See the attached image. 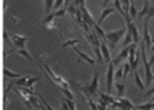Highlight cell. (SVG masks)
<instances>
[{
  "instance_id": "7dc6e473",
  "label": "cell",
  "mask_w": 154,
  "mask_h": 110,
  "mask_svg": "<svg viewBox=\"0 0 154 110\" xmlns=\"http://www.w3.org/2000/svg\"><path fill=\"white\" fill-rule=\"evenodd\" d=\"M109 1H111V0H103V2H102V7H103V8H106V5H107Z\"/></svg>"
},
{
  "instance_id": "8fae6325",
  "label": "cell",
  "mask_w": 154,
  "mask_h": 110,
  "mask_svg": "<svg viewBox=\"0 0 154 110\" xmlns=\"http://www.w3.org/2000/svg\"><path fill=\"white\" fill-rule=\"evenodd\" d=\"M126 28L131 31V34H132V39H134V42H135V44H137V42H138V40H140V34H138V29H137L136 24H135L134 22H131L130 24H128V25H126Z\"/></svg>"
},
{
  "instance_id": "7402d4cb",
  "label": "cell",
  "mask_w": 154,
  "mask_h": 110,
  "mask_svg": "<svg viewBox=\"0 0 154 110\" xmlns=\"http://www.w3.org/2000/svg\"><path fill=\"white\" fill-rule=\"evenodd\" d=\"M93 52L95 53V56H96V60L99 62V63H103V56H102V52H101V47H94L93 48Z\"/></svg>"
},
{
  "instance_id": "5bb4252c",
  "label": "cell",
  "mask_w": 154,
  "mask_h": 110,
  "mask_svg": "<svg viewBox=\"0 0 154 110\" xmlns=\"http://www.w3.org/2000/svg\"><path fill=\"white\" fill-rule=\"evenodd\" d=\"M54 18H55V15H54V12H51L49 15H47L46 16V18L43 19V24L47 27V28H53L54 27Z\"/></svg>"
},
{
  "instance_id": "ab89813d",
  "label": "cell",
  "mask_w": 154,
  "mask_h": 110,
  "mask_svg": "<svg viewBox=\"0 0 154 110\" xmlns=\"http://www.w3.org/2000/svg\"><path fill=\"white\" fill-rule=\"evenodd\" d=\"M154 16V5L149 7V11H148V15L146 16V21H149L152 17Z\"/></svg>"
},
{
  "instance_id": "d590c367",
  "label": "cell",
  "mask_w": 154,
  "mask_h": 110,
  "mask_svg": "<svg viewBox=\"0 0 154 110\" xmlns=\"http://www.w3.org/2000/svg\"><path fill=\"white\" fill-rule=\"evenodd\" d=\"M37 97L41 99V103H42V104L46 106V109H47V110H55V109H53V108H52V106H51V105L47 103V100H46V99L42 97V94H40V93H38V94H37Z\"/></svg>"
},
{
  "instance_id": "603a6c76",
  "label": "cell",
  "mask_w": 154,
  "mask_h": 110,
  "mask_svg": "<svg viewBox=\"0 0 154 110\" xmlns=\"http://www.w3.org/2000/svg\"><path fill=\"white\" fill-rule=\"evenodd\" d=\"M54 0H45V11H46V15H49L51 11L53 10L54 7Z\"/></svg>"
},
{
  "instance_id": "4fadbf2b",
  "label": "cell",
  "mask_w": 154,
  "mask_h": 110,
  "mask_svg": "<svg viewBox=\"0 0 154 110\" xmlns=\"http://www.w3.org/2000/svg\"><path fill=\"white\" fill-rule=\"evenodd\" d=\"M14 91H16L17 95H18V97L22 99V102L25 104V106H26L28 109H31V108H32V105H31V103H30V100H29V97H28V95H25V94H24V93H23V92H22L19 88H16Z\"/></svg>"
},
{
  "instance_id": "1f68e13d",
  "label": "cell",
  "mask_w": 154,
  "mask_h": 110,
  "mask_svg": "<svg viewBox=\"0 0 154 110\" xmlns=\"http://www.w3.org/2000/svg\"><path fill=\"white\" fill-rule=\"evenodd\" d=\"M85 99H87V102H88V104H89V106H90V109H91V110H99L97 104L91 99V97H90V95H85Z\"/></svg>"
},
{
  "instance_id": "f546056e",
  "label": "cell",
  "mask_w": 154,
  "mask_h": 110,
  "mask_svg": "<svg viewBox=\"0 0 154 110\" xmlns=\"http://www.w3.org/2000/svg\"><path fill=\"white\" fill-rule=\"evenodd\" d=\"M37 94H34V95H29V100H30V103H31V105L32 106H35V108H40L42 104L37 100Z\"/></svg>"
},
{
  "instance_id": "44dd1931",
  "label": "cell",
  "mask_w": 154,
  "mask_h": 110,
  "mask_svg": "<svg viewBox=\"0 0 154 110\" xmlns=\"http://www.w3.org/2000/svg\"><path fill=\"white\" fill-rule=\"evenodd\" d=\"M114 87H116V89H117V94H118L119 97H123L124 93H125V89H126L125 85H124V83H118V82H116V83H114Z\"/></svg>"
},
{
  "instance_id": "3957f363",
  "label": "cell",
  "mask_w": 154,
  "mask_h": 110,
  "mask_svg": "<svg viewBox=\"0 0 154 110\" xmlns=\"http://www.w3.org/2000/svg\"><path fill=\"white\" fill-rule=\"evenodd\" d=\"M125 31H128V28H122V29H118V30H111V31L106 33L107 45L109 46V48H114L116 47V44L123 37Z\"/></svg>"
},
{
  "instance_id": "ba28073f",
  "label": "cell",
  "mask_w": 154,
  "mask_h": 110,
  "mask_svg": "<svg viewBox=\"0 0 154 110\" xmlns=\"http://www.w3.org/2000/svg\"><path fill=\"white\" fill-rule=\"evenodd\" d=\"M129 53H130V46H126V47H124L123 50H122V52L112 60L113 62V64L114 65H119L125 58H129Z\"/></svg>"
},
{
  "instance_id": "d4e9b609",
  "label": "cell",
  "mask_w": 154,
  "mask_h": 110,
  "mask_svg": "<svg viewBox=\"0 0 154 110\" xmlns=\"http://www.w3.org/2000/svg\"><path fill=\"white\" fill-rule=\"evenodd\" d=\"M17 53H18L19 56H22V57H23L24 59H26V60H32V57L29 54V52H28L25 48H18Z\"/></svg>"
},
{
  "instance_id": "4316f807",
  "label": "cell",
  "mask_w": 154,
  "mask_h": 110,
  "mask_svg": "<svg viewBox=\"0 0 154 110\" xmlns=\"http://www.w3.org/2000/svg\"><path fill=\"white\" fill-rule=\"evenodd\" d=\"M29 77H30L29 75H26V76H22L20 79H17V80L13 81L12 83L16 85V86H25V83H26V81H28Z\"/></svg>"
},
{
  "instance_id": "ffe728a7",
  "label": "cell",
  "mask_w": 154,
  "mask_h": 110,
  "mask_svg": "<svg viewBox=\"0 0 154 110\" xmlns=\"http://www.w3.org/2000/svg\"><path fill=\"white\" fill-rule=\"evenodd\" d=\"M4 75L6 77H11V79H20L23 74H18V73H13L11 70H8L7 68H4Z\"/></svg>"
},
{
  "instance_id": "9f6ffc18",
  "label": "cell",
  "mask_w": 154,
  "mask_h": 110,
  "mask_svg": "<svg viewBox=\"0 0 154 110\" xmlns=\"http://www.w3.org/2000/svg\"><path fill=\"white\" fill-rule=\"evenodd\" d=\"M152 102H154V97H153V99H152Z\"/></svg>"
},
{
  "instance_id": "6da1fadb",
  "label": "cell",
  "mask_w": 154,
  "mask_h": 110,
  "mask_svg": "<svg viewBox=\"0 0 154 110\" xmlns=\"http://www.w3.org/2000/svg\"><path fill=\"white\" fill-rule=\"evenodd\" d=\"M99 77H100L99 73L94 69V76H93V79H91V81H90L89 85L82 86V85H79V83H77V82H75V81H71V83L75 85L76 87H78V88L83 92L84 95L96 97V93H99Z\"/></svg>"
},
{
  "instance_id": "d6986e66",
  "label": "cell",
  "mask_w": 154,
  "mask_h": 110,
  "mask_svg": "<svg viewBox=\"0 0 154 110\" xmlns=\"http://www.w3.org/2000/svg\"><path fill=\"white\" fill-rule=\"evenodd\" d=\"M134 42V39H132V34H131V31L128 29V31H126V35H125V37H124V40H123V46L124 47H126V46H130L131 44Z\"/></svg>"
},
{
  "instance_id": "ac0fdd59",
  "label": "cell",
  "mask_w": 154,
  "mask_h": 110,
  "mask_svg": "<svg viewBox=\"0 0 154 110\" xmlns=\"http://www.w3.org/2000/svg\"><path fill=\"white\" fill-rule=\"evenodd\" d=\"M94 29H95V31H96V34L99 35V37H100L101 40H103V41H106V42H107V37H106V33L103 31V29L101 28V25H100L99 23H96V24L94 25Z\"/></svg>"
},
{
  "instance_id": "11a10c76",
  "label": "cell",
  "mask_w": 154,
  "mask_h": 110,
  "mask_svg": "<svg viewBox=\"0 0 154 110\" xmlns=\"http://www.w3.org/2000/svg\"><path fill=\"white\" fill-rule=\"evenodd\" d=\"M130 1H131V2H134V1H135V0H130Z\"/></svg>"
},
{
  "instance_id": "83f0119b",
  "label": "cell",
  "mask_w": 154,
  "mask_h": 110,
  "mask_svg": "<svg viewBox=\"0 0 154 110\" xmlns=\"http://www.w3.org/2000/svg\"><path fill=\"white\" fill-rule=\"evenodd\" d=\"M129 15H130V17H131L132 19H135V17L137 18L138 11H137V8H136V6H135V4H134V2H131V5H130V8H129Z\"/></svg>"
},
{
  "instance_id": "b9f144b4",
  "label": "cell",
  "mask_w": 154,
  "mask_h": 110,
  "mask_svg": "<svg viewBox=\"0 0 154 110\" xmlns=\"http://www.w3.org/2000/svg\"><path fill=\"white\" fill-rule=\"evenodd\" d=\"M79 27H81V28H82V29L84 30V33H87V34H89V25H88V24H87L85 22H83V23H82V24H81Z\"/></svg>"
},
{
  "instance_id": "9c48e42d",
  "label": "cell",
  "mask_w": 154,
  "mask_h": 110,
  "mask_svg": "<svg viewBox=\"0 0 154 110\" xmlns=\"http://www.w3.org/2000/svg\"><path fill=\"white\" fill-rule=\"evenodd\" d=\"M73 51L78 54V57H79V59H83L84 62H87L89 65H91L93 68H94V65H95V59L94 58H91L90 56H88L87 53H84V52H82L81 50H78L76 46H73Z\"/></svg>"
},
{
  "instance_id": "c3c4849f",
  "label": "cell",
  "mask_w": 154,
  "mask_h": 110,
  "mask_svg": "<svg viewBox=\"0 0 154 110\" xmlns=\"http://www.w3.org/2000/svg\"><path fill=\"white\" fill-rule=\"evenodd\" d=\"M70 1H71V0H65V1H64V4H65V6H66V7H67V5L70 4Z\"/></svg>"
},
{
  "instance_id": "9a60e30c",
  "label": "cell",
  "mask_w": 154,
  "mask_h": 110,
  "mask_svg": "<svg viewBox=\"0 0 154 110\" xmlns=\"http://www.w3.org/2000/svg\"><path fill=\"white\" fill-rule=\"evenodd\" d=\"M149 2H148V0H144V5H143V7L141 8V11H138V15H137V19L140 21V19H142L144 16H147L148 15V11H149Z\"/></svg>"
},
{
  "instance_id": "cb8c5ba5",
  "label": "cell",
  "mask_w": 154,
  "mask_h": 110,
  "mask_svg": "<svg viewBox=\"0 0 154 110\" xmlns=\"http://www.w3.org/2000/svg\"><path fill=\"white\" fill-rule=\"evenodd\" d=\"M128 110H131V109H134V108H136V106H134L132 105V103L129 100V99H126V98H123V97H119V99H118Z\"/></svg>"
},
{
  "instance_id": "836d02e7",
  "label": "cell",
  "mask_w": 154,
  "mask_h": 110,
  "mask_svg": "<svg viewBox=\"0 0 154 110\" xmlns=\"http://www.w3.org/2000/svg\"><path fill=\"white\" fill-rule=\"evenodd\" d=\"M136 108L140 109V110H153V102H150V103H146V104H141V105H137Z\"/></svg>"
},
{
  "instance_id": "e0dca14e",
  "label": "cell",
  "mask_w": 154,
  "mask_h": 110,
  "mask_svg": "<svg viewBox=\"0 0 154 110\" xmlns=\"http://www.w3.org/2000/svg\"><path fill=\"white\" fill-rule=\"evenodd\" d=\"M132 75H134L135 85H136L141 91H143V89H144V87H146V85H144V83H143V81L141 80V77H140V75H138V73H137V70H136V71H134V73H132Z\"/></svg>"
},
{
  "instance_id": "8992f818",
  "label": "cell",
  "mask_w": 154,
  "mask_h": 110,
  "mask_svg": "<svg viewBox=\"0 0 154 110\" xmlns=\"http://www.w3.org/2000/svg\"><path fill=\"white\" fill-rule=\"evenodd\" d=\"M11 40L13 42V45L18 48H24L25 47V42L29 40L28 36H20L17 34H11Z\"/></svg>"
},
{
  "instance_id": "30bf717a",
  "label": "cell",
  "mask_w": 154,
  "mask_h": 110,
  "mask_svg": "<svg viewBox=\"0 0 154 110\" xmlns=\"http://www.w3.org/2000/svg\"><path fill=\"white\" fill-rule=\"evenodd\" d=\"M79 8H81V11H82V13H83V21H84L89 27H94L96 23L94 22L93 17H91V15L89 13V11L87 10L85 5H84V6H79Z\"/></svg>"
},
{
  "instance_id": "74e56055",
  "label": "cell",
  "mask_w": 154,
  "mask_h": 110,
  "mask_svg": "<svg viewBox=\"0 0 154 110\" xmlns=\"http://www.w3.org/2000/svg\"><path fill=\"white\" fill-rule=\"evenodd\" d=\"M130 70H131V65H130V63H126V64L124 65V76H123L124 80H126L128 74L130 73Z\"/></svg>"
},
{
  "instance_id": "f35d334b",
  "label": "cell",
  "mask_w": 154,
  "mask_h": 110,
  "mask_svg": "<svg viewBox=\"0 0 154 110\" xmlns=\"http://www.w3.org/2000/svg\"><path fill=\"white\" fill-rule=\"evenodd\" d=\"M114 76H116V79H123V76H124V66H123V68H119V69L116 71Z\"/></svg>"
},
{
  "instance_id": "7a4b0ae2",
  "label": "cell",
  "mask_w": 154,
  "mask_h": 110,
  "mask_svg": "<svg viewBox=\"0 0 154 110\" xmlns=\"http://www.w3.org/2000/svg\"><path fill=\"white\" fill-rule=\"evenodd\" d=\"M146 44L143 40H141L140 42V51H141V58H142V62H143V66H144V75H146V86H149L152 83V81L154 80V74L152 71V65L149 64V60L147 59V56H146Z\"/></svg>"
},
{
  "instance_id": "52a82bcc",
  "label": "cell",
  "mask_w": 154,
  "mask_h": 110,
  "mask_svg": "<svg viewBox=\"0 0 154 110\" xmlns=\"http://www.w3.org/2000/svg\"><path fill=\"white\" fill-rule=\"evenodd\" d=\"M142 40L144 41L146 47L152 48V46H153L152 35H150L149 31H148V21H146V19H144V25H143V37H142Z\"/></svg>"
},
{
  "instance_id": "7bdbcfd3",
  "label": "cell",
  "mask_w": 154,
  "mask_h": 110,
  "mask_svg": "<svg viewBox=\"0 0 154 110\" xmlns=\"http://www.w3.org/2000/svg\"><path fill=\"white\" fill-rule=\"evenodd\" d=\"M61 110H70V106L67 105V103L65 102L64 98H63V100H61Z\"/></svg>"
},
{
  "instance_id": "484cf974",
  "label": "cell",
  "mask_w": 154,
  "mask_h": 110,
  "mask_svg": "<svg viewBox=\"0 0 154 110\" xmlns=\"http://www.w3.org/2000/svg\"><path fill=\"white\" fill-rule=\"evenodd\" d=\"M97 94L100 95V98H101V99H103V100H105V102H107L108 104H113V103L116 102V99H114V98H112L108 93H107V94H105V93H102V92H99Z\"/></svg>"
},
{
  "instance_id": "7c38bea8",
  "label": "cell",
  "mask_w": 154,
  "mask_h": 110,
  "mask_svg": "<svg viewBox=\"0 0 154 110\" xmlns=\"http://www.w3.org/2000/svg\"><path fill=\"white\" fill-rule=\"evenodd\" d=\"M108 45H107V42L106 41H103V40H101V52H102V56H103V59H105V62H107V63H109V62H112L111 60V54H109V48L107 47Z\"/></svg>"
},
{
  "instance_id": "f1b7e54d",
  "label": "cell",
  "mask_w": 154,
  "mask_h": 110,
  "mask_svg": "<svg viewBox=\"0 0 154 110\" xmlns=\"http://www.w3.org/2000/svg\"><path fill=\"white\" fill-rule=\"evenodd\" d=\"M60 89V92L66 97V98H69V99H71V100H73L75 99V97H73V94H72V92L69 89V88H65V87H60L59 88Z\"/></svg>"
},
{
  "instance_id": "f907efd6",
  "label": "cell",
  "mask_w": 154,
  "mask_h": 110,
  "mask_svg": "<svg viewBox=\"0 0 154 110\" xmlns=\"http://www.w3.org/2000/svg\"><path fill=\"white\" fill-rule=\"evenodd\" d=\"M152 41H153V45H154V35H152Z\"/></svg>"
},
{
  "instance_id": "f5cc1de1",
  "label": "cell",
  "mask_w": 154,
  "mask_h": 110,
  "mask_svg": "<svg viewBox=\"0 0 154 110\" xmlns=\"http://www.w3.org/2000/svg\"><path fill=\"white\" fill-rule=\"evenodd\" d=\"M152 51H153V53H154V45L152 46Z\"/></svg>"
},
{
  "instance_id": "816d5d0a",
  "label": "cell",
  "mask_w": 154,
  "mask_h": 110,
  "mask_svg": "<svg viewBox=\"0 0 154 110\" xmlns=\"http://www.w3.org/2000/svg\"><path fill=\"white\" fill-rule=\"evenodd\" d=\"M42 110H47V109H46V106H45V105H42Z\"/></svg>"
},
{
  "instance_id": "d6a6232c",
  "label": "cell",
  "mask_w": 154,
  "mask_h": 110,
  "mask_svg": "<svg viewBox=\"0 0 154 110\" xmlns=\"http://www.w3.org/2000/svg\"><path fill=\"white\" fill-rule=\"evenodd\" d=\"M37 81H38V77H35V76H30V77L28 79V81H26V83H25V86H24V87H29V88H32L34 83H35V82H37Z\"/></svg>"
},
{
  "instance_id": "5b68a950",
  "label": "cell",
  "mask_w": 154,
  "mask_h": 110,
  "mask_svg": "<svg viewBox=\"0 0 154 110\" xmlns=\"http://www.w3.org/2000/svg\"><path fill=\"white\" fill-rule=\"evenodd\" d=\"M114 77H116L114 76V64H113V62H109L107 71H106V87H107L108 94H111V92H112V86L114 85L113 83Z\"/></svg>"
},
{
  "instance_id": "bcb514c9",
  "label": "cell",
  "mask_w": 154,
  "mask_h": 110,
  "mask_svg": "<svg viewBox=\"0 0 154 110\" xmlns=\"http://www.w3.org/2000/svg\"><path fill=\"white\" fill-rule=\"evenodd\" d=\"M149 64H150V65H154V53H153V56H152L150 59H149Z\"/></svg>"
},
{
  "instance_id": "277c9868",
  "label": "cell",
  "mask_w": 154,
  "mask_h": 110,
  "mask_svg": "<svg viewBox=\"0 0 154 110\" xmlns=\"http://www.w3.org/2000/svg\"><path fill=\"white\" fill-rule=\"evenodd\" d=\"M42 68L45 69V71L47 73V75L53 80V82L55 83V86L58 87V88H60V87H65V88H69V82L65 80V79H63L61 76H59V75H57L55 73H53V70L48 66V64H46V63H43L42 64Z\"/></svg>"
},
{
  "instance_id": "ee69618b",
  "label": "cell",
  "mask_w": 154,
  "mask_h": 110,
  "mask_svg": "<svg viewBox=\"0 0 154 110\" xmlns=\"http://www.w3.org/2000/svg\"><path fill=\"white\" fill-rule=\"evenodd\" d=\"M153 93H154V86H153V87H152L149 91H147V92H146V94H144V98H146V97H149V95H152Z\"/></svg>"
},
{
  "instance_id": "8d00e7d4",
  "label": "cell",
  "mask_w": 154,
  "mask_h": 110,
  "mask_svg": "<svg viewBox=\"0 0 154 110\" xmlns=\"http://www.w3.org/2000/svg\"><path fill=\"white\" fill-rule=\"evenodd\" d=\"M67 12H69L72 17H75V16H76V12H77V7H76L73 4H72V5H69V6H67Z\"/></svg>"
},
{
  "instance_id": "681fc988",
  "label": "cell",
  "mask_w": 154,
  "mask_h": 110,
  "mask_svg": "<svg viewBox=\"0 0 154 110\" xmlns=\"http://www.w3.org/2000/svg\"><path fill=\"white\" fill-rule=\"evenodd\" d=\"M35 110H42V105L40 108H35Z\"/></svg>"
},
{
  "instance_id": "4dcf8cb0",
  "label": "cell",
  "mask_w": 154,
  "mask_h": 110,
  "mask_svg": "<svg viewBox=\"0 0 154 110\" xmlns=\"http://www.w3.org/2000/svg\"><path fill=\"white\" fill-rule=\"evenodd\" d=\"M79 42V40L78 39H69V40H66L64 44H63V47L65 48V47H67V46H75V45H77Z\"/></svg>"
},
{
  "instance_id": "60d3db41",
  "label": "cell",
  "mask_w": 154,
  "mask_h": 110,
  "mask_svg": "<svg viewBox=\"0 0 154 110\" xmlns=\"http://www.w3.org/2000/svg\"><path fill=\"white\" fill-rule=\"evenodd\" d=\"M64 1L65 0H55V2H54V10L57 11V10H59V8H61V5L64 4Z\"/></svg>"
},
{
  "instance_id": "db71d44e",
  "label": "cell",
  "mask_w": 154,
  "mask_h": 110,
  "mask_svg": "<svg viewBox=\"0 0 154 110\" xmlns=\"http://www.w3.org/2000/svg\"><path fill=\"white\" fill-rule=\"evenodd\" d=\"M153 110H154V102H153Z\"/></svg>"
},
{
  "instance_id": "e575fe53",
  "label": "cell",
  "mask_w": 154,
  "mask_h": 110,
  "mask_svg": "<svg viewBox=\"0 0 154 110\" xmlns=\"http://www.w3.org/2000/svg\"><path fill=\"white\" fill-rule=\"evenodd\" d=\"M66 11H67V7H61L57 11H54V15H55V17H64Z\"/></svg>"
},
{
  "instance_id": "2e32d148",
  "label": "cell",
  "mask_w": 154,
  "mask_h": 110,
  "mask_svg": "<svg viewBox=\"0 0 154 110\" xmlns=\"http://www.w3.org/2000/svg\"><path fill=\"white\" fill-rule=\"evenodd\" d=\"M114 11H116V10H114V8H112V7H108V8H103V10H102V12H101V15H100V18H99L97 23H99V24H101V23H102V21H103L106 17H108L109 15H112Z\"/></svg>"
},
{
  "instance_id": "f6af8a7d",
  "label": "cell",
  "mask_w": 154,
  "mask_h": 110,
  "mask_svg": "<svg viewBox=\"0 0 154 110\" xmlns=\"http://www.w3.org/2000/svg\"><path fill=\"white\" fill-rule=\"evenodd\" d=\"M4 40H5V42H7L8 45L11 44V42H10V40H8V36H7V33H6L5 30H4Z\"/></svg>"
}]
</instances>
